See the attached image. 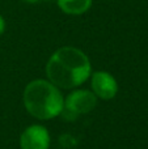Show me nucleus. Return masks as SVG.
I'll list each match as a JSON object with an SVG mask.
<instances>
[{"mask_svg": "<svg viewBox=\"0 0 148 149\" xmlns=\"http://www.w3.org/2000/svg\"><path fill=\"white\" fill-rule=\"evenodd\" d=\"M46 74L49 81L59 89L71 90L83 85L91 77L92 65L88 56L81 50L64 46L50 56Z\"/></svg>", "mask_w": 148, "mask_h": 149, "instance_id": "f257e3e1", "label": "nucleus"}, {"mask_svg": "<svg viewBox=\"0 0 148 149\" xmlns=\"http://www.w3.org/2000/svg\"><path fill=\"white\" fill-rule=\"evenodd\" d=\"M22 101L26 111L39 120L59 116L64 107V97L58 86L49 80H33L25 86Z\"/></svg>", "mask_w": 148, "mask_h": 149, "instance_id": "f03ea898", "label": "nucleus"}, {"mask_svg": "<svg viewBox=\"0 0 148 149\" xmlns=\"http://www.w3.org/2000/svg\"><path fill=\"white\" fill-rule=\"evenodd\" d=\"M97 106V97L92 90L75 89L64 98V107L60 115L67 120H73L79 115L88 114Z\"/></svg>", "mask_w": 148, "mask_h": 149, "instance_id": "7ed1b4c3", "label": "nucleus"}, {"mask_svg": "<svg viewBox=\"0 0 148 149\" xmlns=\"http://www.w3.org/2000/svg\"><path fill=\"white\" fill-rule=\"evenodd\" d=\"M91 86L94 95L104 101L113 100L118 93L117 80L105 71H97L91 74Z\"/></svg>", "mask_w": 148, "mask_h": 149, "instance_id": "20e7f679", "label": "nucleus"}, {"mask_svg": "<svg viewBox=\"0 0 148 149\" xmlns=\"http://www.w3.org/2000/svg\"><path fill=\"white\" fill-rule=\"evenodd\" d=\"M21 149H49L50 134L46 127L41 124H31L26 127L20 136Z\"/></svg>", "mask_w": 148, "mask_h": 149, "instance_id": "39448f33", "label": "nucleus"}, {"mask_svg": "<svg viewBox=\"0 0 148 149\" xmlns=\"http://www.w3.org/2000/svg\"><path fill=\"white\" fill-rule=\"evenodd\" d=\"M58 5L67 15H83L91 8L92 0H58Z\"/></svg>", "mask_w": 148, "mask_h": 149, "instance_id": "423d86ee", "label": "nucleus"}, {"mask_svg": "<svg viewBox=\"0 0 148 149\" xmlns=\"http://www.w3.org/2000/svg\"><path fill=\"white\" fill-rule=\"evenodd\" d=\"M4 30H5V21L3 18V16H0V36L4 33Z\"/></svg>", "mask_w": 148, "mask_h": 149, "instance_id": "0eeeda50", "label": "nucleus"}, {"mask_svg": "<svg viewBox=\"0 0 148 149\" xmlns=\"http://www.w3.org/2000/svg\"><path fill=\"white\" fill-rule=\"evenodd\" d=\"M24 1H26V3H37L38 0H24Z\"/></svg>", "mask_w": 148, "mask_h": 149, "instance_id": "6e6552de", "label": "nucleus"}, {"mask_svg": "<svg viewBox=\"0 0 148 149\" xmlns=\"http://www.w3.org/2000/svg\"><path fill=\"white\" fill-rule=\"evenodd\" d=\"M46 1H49V0H46Z\"/></svg>", "mask_w": 148, "mask_h": 149, "instance_id": "1a4fd4ad", "label": "nucleus"}]
</instances>
